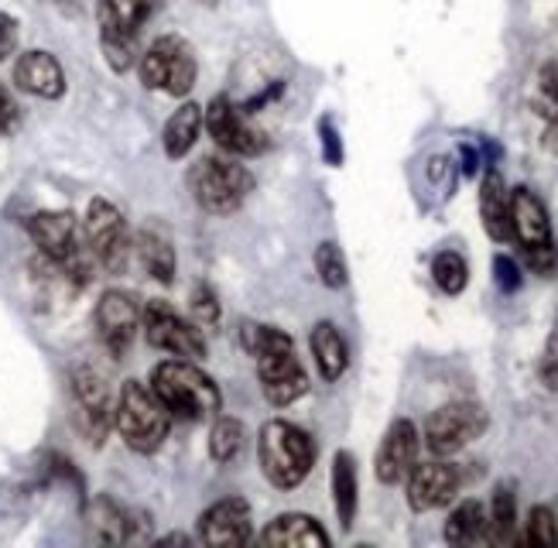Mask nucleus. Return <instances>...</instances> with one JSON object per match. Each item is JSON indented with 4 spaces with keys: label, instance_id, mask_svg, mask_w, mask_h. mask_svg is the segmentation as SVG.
Segmentation results:
<instances>
[{
    "label": "nucleus",
    "instance_id": "nucleus-1",
    "mask_svg": "<svg viewBox=\"0 0 558 548\" xmlns=\"http://www.w3.org/2000/svg\"><path fill=\"white\" fill-rule=\"evenodd\" d=\"M240 343H244V350L254 356L260 391L271 404L284 409V404L299 401L308 391V374L295 356V343H291V337H284L281 329L244 322V329H240Z\"/></svg>",
    "mask_w": 558,
    "mask_h": 548
},
{
    "label": "nucleus",
    "instance_id": "nucleus-2",
    "mask_svg": "<svg viewBox=\"0 0 558 548\" xmlns=\"http://www.w3.org/2000/svg\"><path fill=\"white\" fill-rule=\"evenodd\" d=\"M151 391L172 418L203 422L223 409V394L216 380L203 374L192 361H165L151 370Z\"/></svg>",
    "mask_w": 558,
    "mask_h": 548
},
{
    "label": "nucleus",
    "instance_id": "nucleus-3",
    "mask_svg": "<svg viewBox=\"0 0 558 548\" xmlns=\"http://www.w3.org/2000/svg\"><path fill=\"white\" fill-rule=\"evenodd\" d=\"M257 463L278 490H295L315 466V442L305 428L275 418L260 428Z\"/></svg>",
    "mask_w": 558,
    "mask_h": 548
},
{
    "label": "nucleus",
    "instance_id": "nucleus-4",
    "mask_svg": "<svg viewBox=\"0 0 558 548\" xmlns=\"http://www.w3.org/2000/svg\"><path fill=\"white\" fill-rule=\"evenodd\" d=\"M113 425L120 439L128 442L134 452H158L161 442L168 439V428H172V412L158 401L151 385H141V380H128L120 388L113 401Z\"/></svg>",
    "mask_w": 558,
    "mask_h": 548
},
{
    "label": "nucleus",
    "instance_id": "nucleus-5",
    "mask_svg": "<svg viewBox=\"0 0 558 548\" xmlns=\"http://www.w3.org/2000/svg\"><path fill=\"white\" fill-rule=\"evenodd\" d=\"M28 233L35 247L41 251V257H48L52 265L72 278L86 284L93 278V254L86 247V241L80 236V223L72 217L69 209H45V212H35L28 220Z\"/></svg>",
    "mask_w": 558,
    "mask_h": 548
},
{
    "label": "nucleus",
    "instance_id": "nucleus-6",
    "mask_svg": "<svg viewBox=\"0 0 558 548\" xmlns=\"http://www.w3.org/2000/svg\"><path fill=\"white\" fill-rule=\"evenodd\" d=\"M189 188L199 209L213 212V217H230L254 193V175L244 165H236V155H206L189 169Z\"/></svg>",
    "mask_w": 558,
    "mask_h": 548
},
{
    "label": "nucleus",
    "instance_id": "nucleus-7",
    "mask_svg": "<svg viewBox=\"0 0 558 548\" xmlns=\"http://www.w3.org/2000/svg\"><path fill=\"white\" fill-rule=\"evenodd\" d=\"M165 8V0H100L96 21H100V41L110 69L128 73L137 59L141 28Z\"/></svg>",
    "mask_w": 558,
    "mask_h": 548
},
{
    "label": "nucleus",
    "instance_id": "nucleus-8",
    "mask_svg": "<svg viewBox=\"0 0 558 548\" xmlns=\"http://www.w3.org/2000/svg\"><path fill=\"white\" fill-rule=\"evenodd\" d=\"M196 56H192V45L179 35H165L158 38L148 52L141 56V83L148 89H161L168 97H185V93L196 86Z\"/></svg>",
    "mask_w": 558,
    "mask_h": 548
},
{
    "label": "nucleus",
    "instance_id": "nucleus-9",
    "mask_svg": "<svg viewBox=\"0 0 558 548\" xmlns=\"http://www.w3.org/2000/svg\"><path fill=\"white\" fill-rule=\"evenodd\" d=\"M83 241L93 254V260L100 265L107 275H124L128 260H131V233L128 223L120 217V209L107 199H93L86 209V223H83Z\"/></svg>",
    "mask_w": 558,
    "mask_h": 548
},
{
    "label": "nucleus",
    "instance_id": "nucleus-10",
    "mask_svg": "<svg viewBox=\"0 0 558 548\" xmlns=\"http://www.w3.org/2000/svg\"><path fill=\"white\" fill-rule=\"evenodd\" d=\"M511 236L521 244L527 268L535 275H548L555 268L548 209L531 188H514L511 193Z\"/></svg>",
    "mask_w": 558,
    "mask_h": 548
},
{
    "label": "nucleus",
    "instance_id": "nucleus-11",
    "mask_svg": "<svg viewBox=\"0 0 558 548\" xmlns=\"http://www.w3.org/2000/svg\"><path fill=\"white\" fill-rule=\"evenodd\" d=\"M487 412L476 401H452L442 404L439 412H432L425 422V446L435 452V456H452V452L466 449L470 442H476L483 433H487Z\"/></svg>",
    "mask_w": 558,
    "mask_h": 548
},
{
    "label": "nucleus",
    "instance_id": "nucleus-12",
    "mask_svg": "<svg viewBox=\"0 0 558 548\" xmlns=\"http://www.w3.org/2000/svg\"><path fill=\"white\" fill-rule=\"evenodd\" d=\"M141 329L144 340L155 350H165L179 361H203L206 356V337L189 319H182L168 302H148L141 308Z\"/></svg>",
    "mask_w": 558,
    "mask_h": 548
},
{
    "label": "nucleus",
    "instance_id": "nucleus-13",
    "mask_svg": "<svg viewBox=\"0 0 558 548\" xmlns=\"http://www.w3.org/2000/svg\"><path fill=\"white\" fill-rule=\"evenodd\" d=\"M72 401H76V425L80 433L100 446L104 436L113 425V394H110V380L104 370H96L89 364L72 370Z\"/></svg>",
    "mask_w": 558,
    "mask_h": 548
},
{
    "label": "nucleus",
    "instance_id": "nucleus-14",
    "mask_svg": "<svg viewBox=\"0 0 558 548\" xmlns=\"http://www.w3.org/2000/svg\"><path fill=\"white\" fill-rule=\"evenodd\" d=\"M203 124L209 131V137L220 145L223 151L230 155H240V158H254L268 148V134L257 131L251 121H247V110L236 107L230 97H216L209 103V110L203 113Z\"/></svg>",
    "mask_w": 558,
    "mask_h": 548
},
{
    "label": "nucleus",
    "instance_id": "nucleus-15",
    "mask_svg": "<svg viewBox=\"0 0 558 548\" xmlns=\"http://www.w3.org/2000/svg\"><path fill=\"white\" fill-rule=\"evenodd\" d=\"M141 329V302L131 292L110 289L96 305V337L110 356H124Z\"/></svg>",
    "mask_w": 558,
    "mask_h": 548
},
{
    "label": "nucleus",
    "instance_id": "nucleus-16",
    "mask_svg": "<svg viewBox=\"0 0 558 548\" xmlns=\"http://www.w3.org/2000/svg\"><path fill=\"white\" fill-rule=\"evenodd\" d=\"M404 480H408L411 511L425 514V511L452 504L459 487H463V473H459L452 463H422V466L415 463Z\"/></svg>",
    "mask_w": 558,
    "mask_h": 548
},
{
    "label": "nucleus",
    "instance_id": "nucleus-17",
    "mask_svg": "<svg viewBox=\"0 0 558 548\" xmlns=\"http://www.w3.org/2000/svg\"><path fill=\"white\" fill-rule=\"evenodd\" d=\"M254 538L247 500L227 497L216 500L209 511L199 514V541L203 545H247Z\"/></svg>",
    "mask_w": 558,
    "mask_h": 548
},
{
    "label": "nucleus",
    "instance_id": "nucleus-18",
    "mask_svg": "<svg viewBox=\"0 0 558 548\" xmlns=\"http://www.w3.org/2000/svg\"><path fill=\"white\" fill-rule=\"evenodd\" d=\"M415 463H418V428H415V422L398 418L391 428H387V436L377 449V463H374L377 480L401 484Z\"/></svg>",
    "mask_w": 558,
    "mask_h": 548
},
{
    "label": "nucleus",
    "instance_id": "nucleus-19",
    "mask_svg": "<svg viewBox=\"0 0 558 548\" xmlns=\"http://www.w3.org/2000/svg\"><path fill=\"white\" fill-rule=\"evenodd\" d=\"M141 524L148 521H137L134 511H128L124 504H117L113 497H96L89 500L86 508V528L89 538L100 541V545H124V541H141Z\"/></svg>",
    "mask_w": 558,
    "mask_h": 548
},
{
    "label": "nucleus",
    "instance_id": "nucleus-20",
    "mask_svg": "<svg viewBox=\"0 0 558 548\" xmlns=\"http://www.w3.org/2000/svg\"><path fill=\"white\" fill-rule=\"evenodd\" d=\"M14 83L17 89L32 93V97L41 100H59L65 93V73L52 52H24L14 62Z\"/></svg>",
    "mask_w": 558,
    "mask_h": 548
},
{
    "label": "nucleus",
    "instance_id": "nucleus-21",
    "mask_svg": "<svg viewBox=\"0 0 558 548\" xmlns=\"http://www.w3.org/2000/svg\"><path fill=\"white\" fill-rule=\"evenodd\" d=\"M480 217L483 230H487L494 241H511V193L504 188V179L490 169L483 175L480 185Z\"/></svg>",
    "mask_w": 558,
    "mask_h": 548
},
{
    "label": "nucleus",
    "instance_id": "nucleus-22",
    "mask_svg": "<svg viewBox=\"0 0 558 548\" xmlns=\"http://www.w3.org/2000/svg\"><path fill=\"white\" fill-rule=\"evenodd\" d=\"M264 545H299V548H326L329 535L315 517L308 514H281L260 532Z\"/></svg>",
    "mask_w": 558,
    "mask_h": 548
},
{
    "label": "nucleus",
    "instance_id": "nucleus-23",
    "mask_svg": "<svg viewBox=\"0 0 558 548\" xmlns=\"http://www.w3.org/2000/svg\"><path fill=\"white\" fill-rule=\"evenodd\" d=\"M308 346H312V356H315V367H319V374L326 380L343 377V370L350 364V350H347L343 332L336 329V322H315Z\"/></svg>",
    "mask_w": 558,
    "mask_h": 548
},
{
    "label": "nucleus",
    "instance_id": "nucleus-24",
    "mask_svg": "<svg viewBox=\"0 0 558 548\" xmlns=\"http://www.w3.org/2000/svg\"><path fill=\"white\" fill-rule=\"evenodd\" d=\"M446 541L456 548H470L490 541V514L480 500H463L446 521Z\"/></svg>",
    "mask_w": 558,
    "mask_h": 548
},
{
    "label": "nucleus",
    "instance_id": "nucleus-25",
    "mask_svg": "<svg viewBox=\"0 0 558 548\" xmlns=\"http://www.w3.org/2000/svg\"><path fill=\"white\" fill-rule=\"evenodd\" d=\"M137 257L144 271H148L151 278H158L161 284H172L175 278V247L172 241H168V233L161 227H144L137 233Z\"/></svg>",
    "mask_w": 558,
    "mask_h": 548
},
{
    "label": "nucleus",
    "instance_id": "nucleus-26",
    "mask_svg": "<svg viewBox=\"0 0 558 548\" xmlns=\"http://www.w3.org/2000/svg\"><path fill=\"white\" fill-rule=\"evenodd\" d=\"M203 131V107L199 103H182L172 117H168L165 124V155L168 158H185L192 151V145H196V137Z\"/></svg>",
    "mask_w": 558,
    "mask_h": 548
},
{
    "label": "nucleus",
    "instance_id": "nucleus-27",
    "mask_svg": "<svg viewBox=\"0 0 558 548\" xmlns=\"http://www.w3.org/2000/svg\"><path fill=\"white\" fill-rule=\"evenodd\" d=\"M356 463L350 452H336L332 460V500H336V514L343 528H353V517H356Z\"/></svg>",
    "mask_w": 558,
    "mask_h": 548
},
{
    "label": "nucleus",
    "instance_id": "nucleus-28",
    "mask_svg": "<svg viewBox=\"0 0 558 548\" xmlns=\"http://www.w3.org/2000/svg\"><path fill=\"white\" fill-rule=\"evenodd\" d=\"M490 545H514L518 541V500L511 484H500L490 500Z\"/></svg>",
    "mask_w": 558,
    "mask_h": 548
},
{
    "label": "nucleus",
    "instance_id": "nucleus-29",
    "mask_svg": "<svg viewBox=\"0 0 558 548\" xmlns=\"http://www.w3.org/2000/svg\"><path fill=\"white\" fill-rule=\"evenodd\" d=\"M244 439H247L244 422L220 418V422L213 425V433H209V456L216 463H230V460L240 456V452H244Z\"/></svg>",
    "mask_w": 558,
    "mask_h": 548
},
{
    "label": "nucleus",
    "instance_id": "nucleus-30",
    "mask_svg": "<svg viewBox=\"0 0 558 548\" xmlns=\"http://www.w3.org/2000/svg\"><path fill=\"white\" fill-rule=\"evenodd\" d=\"M432 278H435V284H439L446 295H459V292H463L466 281H470V268H466L463 254H456V251L435 254V260H432Z\"/></svg>",
    "mask_w": 558,
    "mask_h": 548
},
{
    "label": "nucleus",
    "instance_id": "nucleus-31",
    "mask_svg": "<svg viewBox=\"0 0 558 548\" xmlns=\"http://www.w3.org/2000/svg\"><path fill=\"white\" fill-rule=\"evenodd\" d=\"M315 271H319V281L329 284V289H343L350 281V271H347V257L339 251L332 241L315 247Z\"/></svg>",
    "mask_w": 558,
    "mask_h": 548
},
{
    "label": "nucleus",
    "instance_id": "nucleus-32",
    "mask_svg": "<svg viewBox=\"0 0 558 548\" xmlns=\"http://www.w3.org/2000/svg\"><path fill=\"white\" fill-rule=\"evenodd\" d=\"M524 541L535 545V548H555L558 545V524H555V514L551 508H531L527 511V532H524Z\"/></svg>",
    "mask_w": 558,
    "mask_h": 548
},
{
    "label": "nucleus",
    "instance_id": "nucleus-33",
    "mask_svg": "<svg viewBox=\"0 0 558 548\" xmlns=\"http://www.w3.org/2000/svg\"><path fill=\"white\" fill-rule=\"evenodd\" d=\"M189 305H192V316H196V322H203V326L220 322V302H216V292L209 289V284H196Z\"/></svg>",
    "mask_w": 558,
    "mask_h": 548
},
{
    "label": "nucleus",
    "instance_id": "nucleus-34",
    "mask_svg": "<svg viewBox=\"0 0 558 548\" xmlns=\"http://www.w3.org/2000/svg\"><path fill=\"white\" fill-rule=\"evenodd\" d=\"M494 275H497V284L504 292H518L521 289V268L507 254L494 257Z\"/></svg>",
    "mask_w": 558,
    "mask_h": 548
},
{
    "label": "nucleus",
    "instance_id": "nucleus-35",
    "mask_svg": "<svg viewBox=\"0 0 558 548\" xmlns=\"http://www.w3.org/2000/svg\"><path fill=\"white\" fill-rule=\"evenodd\" d=\"M17 49V21L11 14H0V62L14 56Z\"/></svg>",
    "mask_w": 558,
    "mask_h": 548
},
{
    "label": "nucleus",
    "instance_id": "nucleus-36",
    "mask_svg": "<svg viewBox=\"0 0 558 548\" xmlns=\"http://www.w3.org/2000/svg\"><path fill=\"white\" fill-rule=\"evenodd\" d=\"M14 127H17V103H14V97L8 93V86L0 83V134H8Z\"/></svg>",
    "mask_w": 558,
    "mask_h": 548
},
{
    "label": "nucleus",
    "instance_id": "nucleus-37",
    "mask_svg": "<svg viewBox=\"0 0 558 548\" xmlns=\"http://www.w3.org/2000/svg\"><path fill=\"white\" fill-rule=\"evenodd\" d=\"M542 377L548 388H558V337H551L548 350H545V361H542Z\"/></svg>",
    "mask_w": 558,
    "mask_h": 548
},
{
    "label": "nucleus",
    "instance_id": "nucleus-38",
    "mask_svg": "<svg viewBox=\"0 0 558 548\" xmlns=\"http://www.w3.org/2000/svg\"><path fill=\"white\" fill-rule=\"evenodd\" d=\"M319 134H323V145H326V158H329V165H339V161H343V151H339L336 127H332L329 121H323V124H319Z\"/></svg>",
    "mask_w": 558,
    "mask_h": 548
},
{
    "label": "nucleus",
    "instance_id": "nucleus-39",
    "mask_svg": "<svg viewBox=\"0 0 558 548\" xmlns=\"http://www.w3.org/2000/svg\"><path fill=\"white\" fill-rule=\"evenodd\" d=\"M161 541H165V545H185L189 538H185V535H168V538H161Z\"/></svg>",
    "mask_w": 558,
    "mask_h": 548
}]
</instances>
